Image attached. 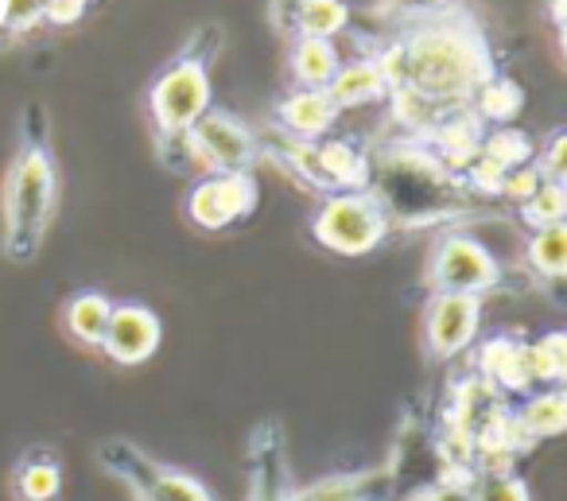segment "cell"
Here are the masks:
<instances>
[{
    "instance_id": "8992f818",
    "label": "cell",
    "mask_w": 567,
    "mask_h": 501,
    "mask_svg": "<svg viewBox=\"0 0 567 501\" xmlns=\"http://www.w3.org/2000/svg\"><path fill=\"white\" fill-rule=\"evenodd\" d=\"M94 459L128 493V501H218L206 478H198L179 462L159 459L128 436L102 439L94 447Z\"/></svg>"
},
{
    "instance_id": "cb8c5ba5",
    "label": "cell",
    "mask_w": 567,
    "mask_h": 501,
    "mask_svg": "<svg viewBox=\"0 0 567 501\" xmlns=\"http://www.w3.org/2000/svg\"><path fill=\"white\" fill-rule=\"evenodd\" d=\"M525 268L533 280L548 284H564L567 276V222L559 226H548V229H533L525 242Z\"/></svg>"
},
{
    "instance_id": "2e32d148",
    "label": "cell",
    "mask_w": 567,
    "mask_h": 501,
    "mask_svg": "<svg viewBox=\"0 0 567 501\" xmlns=\"http://www.w3.org/2000/svg\"><path fill=\"white\" fill-rule=\"evenodd\" d=\"M342 110L331 102L327 90H288L268 110V133L288 136V141H323L334 133Z\"/></svg>"
},
{
    "instance_id": "484cf974",
    "label": "cell",
    "mask_w": 567,
    "mask_h": 501,
    "mask_svg": "<svg viewBox=\"0 0 567 501\" xmlns=\"http://www.w3.org/2000/svg\"><path fill=\"white\" fill-rule=\"evenodd\" d=\"M513 211H517V222L528 229V234H533V229L559 226V222H567V183L544 180L540 187H536L520 206H513Z\"/></svg>"
},
{
    "instance_id": "5bb4252c",
    "label": "cell",
    "mask_w": 567,
    "mask_h": 501,
    "mask_svg": "<svg viewBox=\"0 0 567 501\" xmlns=\"http://www.w3.org/2000/svg\"><path fill=\"white\" fill-rule=\"evenodd\" d=\"M471 374L502 400H520L525 392H533L536 385H533V374H528V335L509 327V330H494V335H486L482 342H474Z\"/></svg>"
},
{
    "instance_id": "9c48e42d",
    "label": "cell",
    "mask_w": 567,
    "mask_h": 501,
    "mask_svg": "<svg viewBox=\"0 0 567 501\" xmlns=\"http://www.w3.org/2000/svg\"><path fill=\"white\" fill-rule=\"evenodd\" d=\"M502 260L466 229H443L435 234L424 260V292L427 296H478L502 288Z\"/></svg>"
},
{
    "instance_id": "f546056e",
    "label": "cell",
    "mask_w": 567,
    "mask_h": 501,
    "mask_svg": "<svg viewBox=\"0 0 567 501\" xmlns=\"http://www.w3.org/2000/svg\"><path fill=\"white\" fill-rule=\"evenodd\" d=\"M533 167L540 172V180L567 183V129L564 125L548 129V136H544V141L536 144Z\"/></svg>"
},
{
    "instance_id": "4dcf8cb0",
    "label": "cell",
    "mask_w": 567,
    "mask_h": 501,
    "mask_svg": "<svg viewBox=\"0 0 567 501\" xmlns=\"http://www.w3.org/2000/svg\"><path fill=\"white\" fill-rule=\"evenodd\" d=\"M401 501H474V490H471V478L440 474V478H424V482H416Z\"/></svg>"
},
{
    "instance_id": "d4e9b609",
    "label": "cell",
    "mask_w": 567,
    "mask_h": 501,
    "mask_svg": "<svg viewBox=\"0 0 567 501\" xmlns=\"http://www.w3.org/2000/svg\"><path fill=\"white\" fill-rule=\"evenodd\" d=\"M528 374L536 389H567V330L528 338Z\"/></svg>"
},
{
    "instance_id": "8fae6325",
    "label": "cell",
    "mask_w": 567,
    "mask_h": 501,
    "mask_svg": "<svg viewBox=\"0 0 567 501\" xmlns=\"http://www.w3.org/2000/svg\"><path fill=\"white\" fill-rule=\"evenodd\" d=\"M245 501H296L292 439L280 416H265L249 428L241 451Z\"/></svg>"
},
{
    "instance_id": "836d02e7",
    "label": "cell",
    "mask_w": 567,
    "mask_h": 501,
    "mask_svg": "<svg viewBox=\"0 0 567 501\" xmlns=\"http://www.w3.org/2000/svg\"><path fill=\"white\" fill-rule=\"evenodd\" d=\"M544 24L551 28V40H556V51L564 59L567 51V0H544Z\"/></svg>"
},
{
    "instance_id": "d6986e66",
    "label": "cell",
    "mask_w": 567,
    "mask_h": 501,
    "mask_svg": "<svg viewBox=\"0 0 567 501\" xmlns=\"http://www.w3.org/2000/svg\"><path fill=\"white\" fill-rule=\"evenodd\" d=\"M113 311V296L102 288H79L63 299V311H59V323H63V335L71 338L79 350L97 354L105 335V323H110Z\"/></svg>"
},
{
    "instance_id": "6da1fadb",
    "label": "cell",
    "mask_w": 567,
    "mask_h": 501,
    "mask_svg": "<svg viewBox=\"0 0 567 501\" xmlns=\"http://www.w3.org/2000/svg\"><path fill=\"white\" fill-rule=\"evenodd\" d=\"M365 55L385 74L389 110L401 136L420 133L447 113L471 110L482 82L502 71L486 24L463 0L424 20L389 28L381 40L365 43Z\"/></svg>"
},
{
    "instance_id": "7a4b0ae2",
    "label": "cell",
    "mask_w": 567,
    "mask_h": 501,
    "mask_svg": "<svg viewBox=\"0 0 567 501\" xmlns=\"http://www.w3.org/2000/svg\"><path fill=\"white\" fill-rule=\"evenodd\" d=\"M59 198H63V175L51 136V113L48 105L28 102L17 117V136L0 180V257L9 265L40 260L55 226Z\"/></svg>"
},
{
    "instance_id": "603a6c76",
    "label": "cell",
    "mask_w": 567,
    "mask_h": 501,
    "mask_svg": "<svg viewBox=\"0 0 567 501\" xmlns=\"http://www.w3.org/2000/svg\"><path fill=\"white\" fill-rule=\"evenodd\" d=\"M471 110L486 129H505L520 117V110H525V90H520V82L513 79V74L497 71L494 79H486L478 86Z\"/></svg>"
},
{
    "instance_id": "5b68a950",
    "label": "cell",
    "mask_w": 567,
    "mask_h": 501,
    "mask_svg": "<svg viewBox=\"0 0 567 501\" xmlns=\"http://www.w3.org/2000/svg\"><path fill=\"white\" fill-rule=\"evenodd\" d=\"M260 160H272L276 172L288 175L311 198L334 191L370 187V149L358 136H323V141H288V136L260 133Z\"/></svg>"
},
{
    "instance_id": "1f68e13d",
    "label": "cell",
    "mask_w": 567,
    "mask_h": 501,
    "mask_svg": "<svg viewBox=\"0 0 567 501\" xmlns=\"http://www.w3.org/2000/svg\"><path fill=\"white\" fill-rule=\"evenodd\" d=\"M540 172H536L533 164H525V167H517V172H509L502 183H497V195L494 198H505V203H513V206H520L528 195H533L536 187H540Z\"/></svg>"
},
{
    "instance_id": "4316f807",
    "label": "cell",
    "mask_w": 567,
    "mask_h": 501,
    "mask_svg": "<svg viewBox=\"0 0 567 501\" xmlns=\"http://www.w3.org/2000/svg\"><path fill=\"white\" fill-rule=\"evenodd\" d=\"M48 28V0H0V40H28Z\"/></svg>"
},
{
    "instance_id": "ac0fdd59",
    "label": "cell",
    "mask_w": 567,
    "mask_h": 501,
    "mask_svg": "<svg viewBox=\"0 0 567 501\" xmlns=\"http://www.w3.org/2000/svg\"><path fill=\"white\" fill-rule=\"evenodd\" d=\"M66 482L63 451L51 443H28L9 462V498L12 501H59Z\"/></svg>"
},
{
    "instance_id": "44dd1931",
    "label": "cell",
    "mask_w": 567,
    "mask_h": 501,
    "mask_svg": "<svg viewBox=\"0 0 567 501\" xmlns=\"http://www.w3.org/2000/svg\"><path fill=\"white\" fill-rule=\"evenodd\" d=\"M327 94H331V102L339 105L342 113H347V110H365V105L389 102V82H385L381 67L373 63L370 55H358V59H342L339 74L331 79Z\"/></svg>"
},
{
    "instance_id": "7402d4cb",
    "label": "cell",
    "mask_w": 567,
    "mask_h": 501,
    "mask_svg": "<svg viewBox=\"0 0 567 501\" xmlns=\"http://www.w3.org/2000/svg\"><path fill=\"white\" fill-rule=\"evenodd\" d=\"M284 67H288V79L296 90H327L339 74L342 55L334 40H288Z\"/></svg>"
},
{
    "instance_id": "4fadbf2b",
    "label": "cell",
    "mask_w": 567,
    "mask_h": 501,
    "mask_svg": "<svg viewBox=\"0 0 567 501\" xmlns=\"http://www.w3.org/2000/svg\"><path fill=\"white\" fill-rule=\"evenodd\" d=\"M159 342H164V319L156 315V307L141 304V299H113L110 323H105L102 346H97L105 361L136 369L156 358Z\"/></svg>"
},
{
    "instance_id": "9a60e30c",
    "label": "cell",
    "mask_w": 567,
    "mask_h": 501,
    "mask_svg": "<svg viewBox=\"0 0 567 501\" xmlns=\"http://www.w3.org/2000/svg\"><path fill=\"white\" fill-rule=\"evenodd\" d=\"M396 490H401V467L396 459H389L296 482V501H393Z\"/></svg>"
},
{
    "instance_id": "7c38bea8",
    "label": "cell",
    "mask_w": 567,
    "mask_h": 501,
    "mask_svg": "<svg viewBox=\"0 0 567 501\" xmlns=\"http://www.w3.org/2000/svg\"><path fill=\"white\" fill-rule=\"evenodd\" d=\"M482 330V299L478 296H427L420 315V342L427 361L443 366L455 361L478 342Z\"/></svg>"
},
{
    "instance_id": "52a82bcc",
    "label": "cell",
    "mask_w": 567,
    "mask_h": 501,
    "mask_svg": "<svg viewBox=\"0 0 567 501\" xmlns=\"http://www.w3.org/2000/svg\"><path fill=\"white\" fill-rule=\"evenodd\" d=\"M393 214L373 187L316 198V211L308 218L311 242L334 257H370L393 237Z\"/></svg>"
},
{
    "instance_id": "f1b7e54d",
    "label": "cell",
    "mask_w": 567,
    "mask_h": 501,
    "mask_svg": "<svg viewBox=\"0 0 567 501\" xmlns=\"http://www.w3.org/2000/svg\"><path fill=\"white\" fill-rule=\"evenodd\" d=\"M455 0H373L370 4V17L378 20L381 28H401L412 24V20H424L432 12L447 9Z\"/></svg>"
},
{
    "instance_id": "277c9868",
    "label": "cell",
    "mask_w": 567,
    "mask_h": 501,
    "mask_svg": "<svg viewBox=\"0 0 567 501\" xmlns=\"http://www.w3.org/2000/svg\"><path fill=\"white\" fill-rule=\"evenodd\" d=\"M370 187L393 214V226H432L463 214L458 198L466 195L458 175H451L432 152L412 136L370 149Z\"/></svg>"
},
{
    "instance_id": "83f0119b",
    "label": "cell",
    "mask_w": 567,
    "mask_h": 501,
    "mask_svg": "<svg viewBox=\"0 0 567 501\" xmlns=\"http://www.w3.org/2000/svg\"><path fill=\"white\" fill-rule=\"evenodd\" d=\"M474 501H536L533 485L517 470H482L471 478Z\"/></svg>"
},
{
    "instance_id": "3957f363",
    "label": "cell",
    "mask_w": 567,
    "mask_h": 501,
    "mask_svg": "<svg viewBox=\"0 0 567 501\" xmlns=\"http://www.w3.org/2000/svg\"><path fill=\"white\" fill-rule=\"evenodd\" d=\"M226 51V28L218 20L195 24L183 43L152 71L141 90V117L159 167L183 175L179 144L187 129L214 105V67Z\"/></svg>"
},
{
    "instance_id": "ffe728a7",
    "label": "cell",
    "mask_w": 567,
    "mask_h": 501,
    "mask_svg": "<svg viewBox=\"0 0 567 501\" xmlns=\"http://www.w3.org/2000/svg\"><path fill=\"white\" fill-rule=\"evenodd\" d=\"M509 416L528 447L556 439L567 428V389H533L520 400H509Z\"/></svg>"
},
{
    "instance_id": "d6a6232c",
    "label": "cell",
    "mask_w": 567,
    "mask_h": 501,
    "mask_svg": "<svg viewBox=\"0 0 567 501\" xmlns=\"http://www.w3.org/2000/svg\"><path fill=\"white\" fill-rule=\"evenodd\" d=\"M94 0H48V28H74Z\"/></svg>"
},
{
    "instance_id": "30bf717a",
    "label": "cell",
    "mask_w": 567,
    "mask_h": 501,
    "mask_svg": "<svg viewBox=\"0 0 567 501\" xmlns=\"http://www.w3.org/2000/svg\"><path fill=\"white\" fill-rule=\"evenodd\" d=\"M260 206L257 172H210L195 175L183 195V222L198 234H229L241 229Z\"/></svg>"
},
{
    "instance_id": "ba28073f",
    "label": "cell",
    "mask_w": 567,
    "mask_h": 501,
    "mask_svg": "<svg viewBox=\"0 0 567 501\" xmlns=\"http://www.w3.org/2000/svg\"><path fill=\"white\" fill-rule=\"evenodd\" d=\"M183 172H257L260 164V133L234 110L210 105L179 144Z\"/></svg>"
},
{
    "instance_id": "e0dca14e",
    "label": "cell",
    "mask_w": 567,
    "mask_h": 501,
    "mask_svg": "<svg viewBox=\"0 0 567 501\" xmlns=\"http://www.w3.org/2000/svg\"><path fill=\"white\" fill-rule=\"evenodd\" d=\"M268 24L288 40H334L350 28L347 0H268Z\"/></svg>"
}]
</instances>
